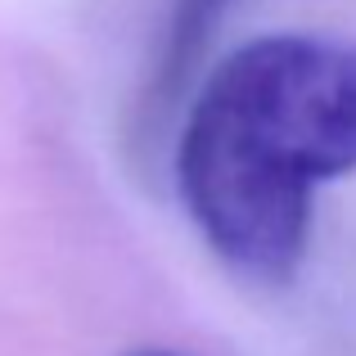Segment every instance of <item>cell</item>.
<instances>
[{
    "instance_id": "3",
    "label": "cell",
    "mask_w": 356,
    "mask_h": 356,
    "mask_svg": "<svg viewBox=\"0 0 356 356\" xmlns=\"http://www.w3.org/2000/svg\"><path fill=\"white\" fill-rule=\"evenodd\" d=\"M131 356H172V352H131Z\"/></svg>"
},
{
    "instance_id": "1",
    "label": "cell",
    "mask_w": 356,
    "mask_h": 356,
    "mask_svg": "<svg viewBox=\"0 0 356 356\" xmlns=\"http://www.w3.org/2000/svg\"><path fill=\"white\" fill-rule=\"evenodd\" d=\"M356 172V41L257 36L217 63L176 149L185 212L235 275L284 284L312 199Z\"/></svg>"
},
{
    "instance_id": "2",
    "label": "cell",
    "mask_w": 356,
    "mask_h": 356,
    "mask_svg": "<svg viewBox=\"0 0 356 356\" xmlns=\"http://www.w3.org/2000/svg\"><path fill=\"white\" fill-rule=\"evenodd\" d=\"M221 5H230V0H185V5H181V18H176V32H172L176 54H185L194 45V36L208 32V23L221 14Z\"/></svg>"
}]
</instances>
